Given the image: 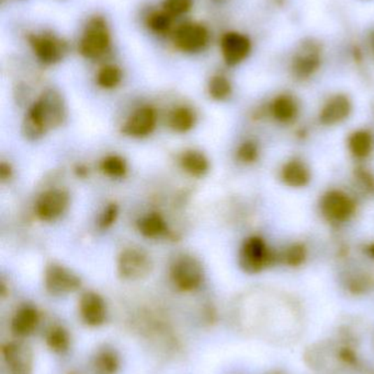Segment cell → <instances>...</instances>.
<instances>
[{"mask_svg": "<svg viewBox=\"0 0 374 374\" xmlns=\"http://www.w3.org/2000/svg\"><path fill=\"white\" fill-rule=\"evenodd\" d=\"M66 117V105L61 94L48 90L31 105L23 119V136L31 142L41 140L51 129L62 126Z\"/></svg>", "mask_w": 374, "mask_h": 374, "instance_id": "6da1fadb", "label": "cell"}, {"mask_svg": "<svg viewBox=\"0 0 374 374\" xmlns=\"http://www.w3.org/2000/svg\"><path fill=\"white\" fill-rule=\"evenodd\" d=\"M171 277L179 290L190 292L196 290L203 283V267L194 256L181 255L171 265Z\"/></svg>", "mask_w": 374, "mask_h": 374, "instance_id": "7a4b0ae2", "label": "cell"}, {"mask_svg": "<svg viewBox=\"0 0 374 374\" xmlns=\"http://www.w3.org/2000/svg\"><path fill=\"white\" fill-rule=\"evenodd\" d=\"M153 267L152 258L142 248H125L117 257V273L127 280L146 278Z\"/></svg>", "mask_w": 374, "mask_h": 374, "instance_id": "3957f363", "label": "cell"}, {"mask_svg": "<svg viewBox=\"0 0 374 374\" xmlns=\"http://www.w3.org/2000/svg\"><path fill=\"white\" fill-rule=\"evenodd\" d=\"M44 286L52 296H67L82 287V279L69 268L53 263L44 271Z\"/></svg>", "mask_w": 374, "mask_h": 374, "instance_id": "277c9868", "label": "cell"}, {"mask_svg": "<svg viewBox=\"0 0 374 374\" xmlns=\"http://www.w3.org/2000/svg\"><path fill=\"white\" fill-rule=\"evenodd\" d=\"M69 205V193L62 188H53L38 196L34 209L40 220L50 223L61 217L66 211Z\"/></svg>", "mask_w": 374, "mask_h": 374, "instance_id": "5b68a950", "label": "cell"}, {"mask_svg": "<svg viewBox=\"0 0 374 374\" xmlns=\"http://www.w3.org/2000/svg\"><path fill=\"white\" fill-rule=\"evenodd\" d=\"M269 250L261 239L250 238L245 241L240 253V267L246 273L254 274L269 264Z\"/></svg>", "mask_w": 374, "mask_h": 374, "instance_id": "8992f818", "label": "cell"}, {"mask_svg": "<svg viewBox=\"0 0 374 374\" xmlns=\"http://www.w3.org/2000/svg\"><path fill=\"white\" fill-rule=\"evenodd\" d=\"M157 126V112L154 107H142L136 110L125 121L122 133L132 138H145L153 134Z\"/></svg>", "mask_w": 374, "mask_h": 374, "instance_id": "52a82bcc", "label": "cell"}, {"mask_svg": "<svg viewBox=\"0 0 374 374\" xmlns=\"http://www.w3.org/2000/svg\"><path fill=\"white\" fill-rule=\"evenodd\" d=\"M3 354L9 374H31L34 356L30 347L13 341L3 347Z\"/></svg>", "mask_w": 374, "mask_h": 374, "instance_id": "ba28073f", "label": "cell"}, {"mask_svg": "<svg viewBox=\"0 0 374 374\" xmlns=\"http://www.w3.org/2000/svg\"><path fill=\"white\" fill-rule=\"evenodd\" d=\"M79 313L87 325L100 327L107 321V304L97 292L88 291L79 300Z\"/></svg>", "mask_w": 374, "mask_h": 374, "instance_id": "9c48e42d", "label": "cell"}, {"mask_svg": "<svg viewBox=\"0 0 374 374\" xmlns=\"http://www.w3.org/2000/svg\"><path fill=\"white\" fill-rule=\"evenodd\" d=\"M108 46H109V34L105 23L100 20L92 21L82 38L80 46L82 53L89 59H97L107 51Z\"/></svg>", "mask_w": 374, "mask_h": 374, "instance_id": "30bf717a", "label": "cell"}, {"mask_svg": "<svg viewBox=\"0 0 374 374\" xmlns=\"http://www.w3.org/2000/svg\"><path fill=\"white\" fill-rule=\"evenodd\" d=\"M322 211L329 220L345 221L354 211V202L344 193L333 192L325 195L322 200Z\"/></svg>", "mask_w": 374, "mask_h": 374, "instance_id": "8fae6325", "label": "cell"}, {"mask_svg": "<svg viewBox=\"0 0 374 374\" xmlns=\"http://www.w3.org/2000/svg\"><path fill=\"white\" fill-rule=\"evenodd\" d=\"M208 32L199 24H185L178 29L176 33V43L182 51L198 52L203 50L208 43Z\"/></svg>", "mask_w": 374, "mask_h": 374, "instance_id": "7c38bea8", "label": "cell"}, {"mask_svg": "<svg viewBox=\"0 0 374 374\" xmlns=\"http://www.w3.org/2000/svg\"><path fill=\"white\" fill-rule=\"evenodd\" d=\"M222 51L229 65H237L244 61L250 54V40L242 34H226L222 40Z\"/></svg>", "mask_w": 374, "mask_h": 374, "instance_id": "4fadbf2b", "label": "cell"}, {"mask_svg": "<svg viewBox=\"0 0 374 374\" xmlns=\"http://www.w3.org/2000/svg\"><path fill=\"white\" fill-rule=\"evenodd\" d=\"M40 321L38 310L32 306H23L15 312L11 321V331L19 337L34 333Z\"/></svg>", "mask_w": 374, "mask_h": 374, "instance_id": "5bb4252c", "label": "cell"}, {"mask_svg": "<svg viewBox=\"0 0 374 374\" xmlns=\"http://www.w3.org/2000/svg\"><path fill=\"white\" fill-rule=\"evenodd\" d=\"M318 63L319 57L317 51L312 44H305L293 61V71L296 76L303 78L313 74L318 67Z\"/></svg>", "mask_w": 374, "mask_h": 374, "instance_id": "9a60e30c", "label": "cell"}, {"mask_svg": "<svg viewBox=\"0 0 374 374\" xmlns=\"http://www.w3.org/2000/svg\"><path fill=\"white\" fill-rule=\"evenodd\" d=\"M179 162L185 172L191 177H203L209 172V160L206 154L198 150H187L181 154Z\"/></svg>", "mask_w": 374, "mask_h": 374, "instance_id": "2e32d148", "label": "cell"}, {"mask_svg": "<svg viewBox=\"0 0 374 374\" xmlns=\"http://www.w3.org/2000/svg\"><path fill=\"white\" fill-rule=\"evenodd\" d=\"M350 109V102L346 96H335L324 107L321 113V121L326 125L337 124L348 117Z\"/></svg>", "mask_w": 374, "mask_h": 374, "instance_id": "e0dca14e", "label": "cell"}, {"mask_svg": "<svg viewBox=\"0 0 374 374\" xmlns=\"http://www.w3.org/2000/svg\"><path fill=\"white\" fill-rule=\"evenodd\" d=\"M32 45L40 61L45 63H57L63 55L59 42L52 38H36L32 40Z\"/></svg>", "mask_w": 374, "mask_h": 374, "instance_id": "ac0fdd59", "label": "cell"}, {"mask_svg": "<svg viewBox=\"0 0 374 374\" xmlns=\"http://www.w3.org/2000/svg\"><path fill=\"white\" fill-rule=\"evenodd\" d=\"M196 115L190 107H179L173 110L168 117V125L173 132L179 134L190 132L196 126Z\"/></svg>", "mask_w": 374, "mask_h": 374, "instance_id": "d6986e66", "label": "cell"}, {"mask_svg": "<svg viewBox=\"0 0 374 374\" xmlns=\"http://www.w3.org/2000/svg\"><path fill=\"white\" fill-rule=\"evenodd\" d=\"M138 229L143 237L148 239L158 238L168 231L165 219L157 213L148 214L141 218L138 221Z\"/></svg>", "mask_w": 374, "mask_h": 374, "instance_id": "ffe728a7", "label": "cell"}, {"mask_svg": "<svg viewBox=\"0 0 374 374\" xmlns=\"http://www.w3.org/2000/svg\"><path fill=\"white\" fill-rule=\"evenodd\" d=\"M282 177L285 184L289 186H305L310 181V171L303 162L293 160L283 167Z\"/></svg>", "mask_w": 374, "mask_h": 374, "instance_id": "44dd1931", "label": "cell"}, {"mask_svg": "<svg viewBox=\"0 0 374 374\" xmlns=\"http://www.w3.org/2000/svg\"><path fill=\"white\" fill-rule=\"evenodd\" d=\"M100 169L103 174L111 179H123L127 173V163L124 158L117 154H110L102 159Z\"/></svg>", "mask_w": 374, "mask_h": 374, "instance_id": "7402d4cb", "label": "cell"}, {"mask_svg": "<svg viewBox=\"0 0 374 374\" xmlns=\"http://www.w3.org/2000/svg\"><path fill=\"white\" fill-rule=\"evenodd\" d=\"M273 112L278 121H289L296 117L298 105L291 96H281L273 103Z\"/></svg>", "mask_w": 374, "mask_h": 374, "instance_id": "603a6c76", "label": "cell"}, {"mask_svg": "<svg viewBox=\"0 0 374 374\" xmlns=\"http://www.w3.org/2000/svg\"><path fill=\"white\" fill-rule=\"evenodd\" d=\"M46 344L54 352H66L71 345L69 331L62 327H54L46 334Z\"/></svg>", "mask_w": 374, "mask_h": 374, "instance_id": "cb8c5ba5", "label": "cell"}, {"mask_svg": "<svg viewBox=\"0 0 374 374\" xmlns=\"http://www.w3.org/2000/svg\"><path fill=\"white\" fill-rule=\"evenodd\" d=\"M372 146H373V142H372L371 135L364 130L354 133L349 140V148L356 157H367L371 151Z\"/></svg>", "mask_w": 374, "mask_h": 374, "instance_id": "d4e9b609", "label": "cell"}, {"mask_svg": "<svg viewBox=\"0 0 374 374\" xmlns=\"http://www.w3.org/2000/svg\"><path fill=\"white\" fill-rule=\"evenodd\" d=\"M209 94L217 101H224L232 94V86L225 77L215 76L210 80Z\"/></svg>", "mask_w": 374, "mask_h": 374, "instance_id": "484cf974", "label": "cell"}, {"mask_svg": "<svg viewBox=\"0 0 374 374\" xmlns=\"http://www.w3.org/2000/svg\"><path fill=\"white\" fill-rule=\"evenodd\" d=\"M122 80V73L115 66H106L98 73L97 84L103 89H113Z\"/></svg>", "mask_w": 374, "mask_h": 374, "instance_id": "4316f807", "label": "cell"}, {"mask_svg": "<svg viewBox=\"0 0 374 374\" xmlns=\"http://www.w3.org/2000/svg\"><path fill=\"white\" fill-rule=\"evenodd\" d=\"M97 364L99 369L108 374L115 373L120 366L117 357L113 352H103L100 354Z\"/></svg>", "mask_w": 374, "mask_h": 374, "instance_id": "83f0119b", "label": "cell"}, {"mask_svg": "<svg viewBox=\"0 0 374 374\" xmlns=\"http://www.w3.org/2000/svg\"><path fill=\"white\" fill-rule=\"evenodd\" d=\"M117 216H119V206L115 202L109 204L100 216L99 227L101 229H108L111 227L117 221Z\"/></svg>", "mask_w": 374, "mask_h": 374, "instance_id": "f1b7e54d", "label": "cell"}, {"mask_svg": "<svg viewBox=\"0 0 374 374\" xmlns=\"http://www.w3.org/2000/svg\"><path fill=\"white\" fill-rule=\"evenodd\" d=\"M192 0H165L166 10L168 15H184L190 10Z\"/></svg>", "mask_w": 374, "mask_h": 374, "instance_id": "f546056e", "label": "cell"}, {"mask_svg": "<svg viewBox=\"0 0 374 374\" xmlns=\"http://www.w3.org/2000/svg\"><path fill=\"white\" fill-rule=\"evenodd\" d=\"M258 156L257 146L252 142H244L237 151V157L245 163L254 161Z\"/></svg>", "mask_w": 374, "mask_h": 374, "instance_id": "4dcf8cb0", "label": "cell"}, {"mask_svg": "<svg viewBox=\"0 0 374 374\" xmlns=\"http://www.w3.org/2000/svg\"><path fill=\"white\" fill-rule=\"evenodd\" d=\"M150 26L154 30L158 31V32L168 30L169 27H171V15H168V13L167 15L166 13H158V15H152Z\"/></svg>", "mask_w": 374, "mask_h": 374, "instance_id": "1f68e13d", "label": "cell"}, {"mask_svg": "<svg viewBox=\"0 0 374 374\" xmlns=\"http://www.w3.org/2000/svg\"><path fill=\"white\" fill-rule=\"evenodd\" d=\"M285 258L291 265H298L304 260V250L301 246H293L288 250Z\"/></svg>", "mask_w": 374, "mask_h": 374, "instance_id": "d6a6232c", "label": "cell"}, {"mask_svg": "<svg viewBox=\"0 0 374 374\" xmlns=\"http://www.w3.org/2000/svg\"><path fill=\"white\" fill-rule=\"evenodd\" d=\"M13 177V167L10 165H8L6 162H3L0 165V177H1V181L5 182V181H9Z\"/></svg>", "mask_w": 374, "mask_h": 374, "instance_id": "836d02e7", "label": "cell"}, {"mask_svg": "<svg viewBox=\"0 0 374 374\" xmlns=\"http://www.w3.org/2000/svg\"><path fill=\"white\" fill-rule=\"evenodd\" d=\"M372 48H373V52H374V36H373V38H372Z\"/></svg>", "mask_w": 374, "mask_h": 374, "instance_id": "e575fe53", "label": "cell"}]
</instances>
